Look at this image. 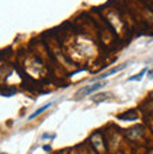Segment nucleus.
Instances as JSON below:
<instances>
[{"label":"nucleus","mask_w":153,"mask_h":154,"mask_svg":"<svg viewBox=\"0 0 153 154\" xmlns=\"http://www.w3.org/2000/svg\"><path fill=\"white\" fill-rule=\"evenodd\" d=\"M49 106H52V102H48V104H45L44 106H41L40 109H37L35 112H34V114H31V115H30V116H28V119H30V121H31V119H34V118H37V116H38V115H41V114H42V112H45V111L48 109Z\"/></svg>","instance_id":"obj_3"},{"label":"nucleus","mask_w":153,"mask_h":154,"mask_svg":"<svg viewBox=\"0 0 153 154\" xmlns=\"http://www.w3.org/2000/svg\"><path fill=\"white\" fill-rule=\"evenodd\" d=\"M104 85H105L104 83H96V84H91V85H86V87L80 88L76 93V98L87 97V95H90V94H93V93H96V91H98V90H101Z\"/></svg>","instance_id":"obj_1"},{"label":"nucleus","mask_w":153,"mask_h":154,"mask_svg":"<svg viewBox=\"0 0 153 154\" xmlns=\"http://www.w3.org/2000/svg\"><path fill=\"white\" fill-rule=\"evenodd\" d=\"M0 154H2V153H0Z\"/></svg>","instance_id":"obj_5"},{"label":"nucleus","mask_w":153,"mask_h":154,"mask_svg":"<svg viewBox=\"0 0 153 154\" xmlns=\"http://www.w3.org/2000/svg\"><path fill=\"white\" fill-rule=\"evenodd\" d=\"M125 67H126V63H124V65H121V66H115V67H113L111 70L105 72L104 74H101V76L98 77V80H101V79H105V77H108V76H113L114 73H117V72H121V70L125 69Z\"/></svg>","instance_id":"obj_2"},{"label":"nucleus","mask_w":153,"mask_h":154,"mask_svg":"<svg viewBox=\"0 0 153 154\" xmlns=\"http://www.w3.org/2000/svg\"><path fill=\"white\" fill-rule=\"evenodd\" d=\"M146 72H148V67L142 69V72H139V73L135 74V76H131V77L128 79V81H141L142 79H143V76H145Z\"/></svg>","instance_id":"obj_4"}]
</instances>
